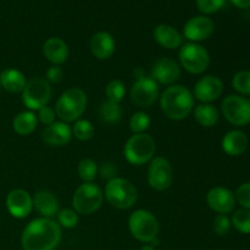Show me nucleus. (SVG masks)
<instances>
[{
    "label": "nucleus",
    "instance_id": "nucleus-1",
    "mask_svg": "<svg viewBox=\"0 0 250 250\" xmlns=\"http://www.w3.org/2000/svg\"><path fill=\"white\" fill-rule=\"evenodd\" d=\"M62 237L60 225L51 219L39 217L24 227L21 237L23 250H54Z\"/></svg>",
    "mask_w": 250,
    "mask_h": 250
},
{
    "label": "nucleus",
    "instance_id": "nucleus-2",
    "mask_svg": "<svg viewBox=\"0 0 250 250\" xmlns=\"http://www.w3.org/2000/svg\"><path fill=\"white\" fill-rule=\"evenodd\" d=\"M160 107L167 119L173 121L185 120L194 109L193 93L185 85H170L161 94Z\"/></svg>",
    "mask_w": 250,
    "mask_h": 250
},
{
    "label": "nucleus",
    "instance_id": "nucleus-3",
    "mask_svg": "<svg viewBox=\"0 0 250 250\" xmlns=\"http://www.w3.org/2000/svg\"><path fill=\"white\" fill-rule=\"evenodd\" d=\"M87 94L81 88H70L59 97L55 104L56 116L62 122H76L87 109Z\"/></svg>",
    "mask_w": 250,
    "mask_h": 250
},
{
    "label": "nucleus",
    "instance_id": "nucleus-4",
    "mask_svg": "<svg viewBox=\"0 0 250 250\" xmlns=\"http://www.w3.org/2000/svg\"><path fill=\"white\" fill-rule=\"evenodd\" d=\"M105 199L111 207L120 210L131 209L138 200V192L132 182L122 177L107 181L105 187Z\"/></svg>",
    "mask_w": 250,
    "mask_h": 250
},
{
    "label": "nucleus",
    "instance_id": "nucleus-5",
    "mask_svg": "<svg viewBox=\"0 0 250 250\" xmlns=\"http://www.w3.org/2000/svg\"><path fill=\"white\" fill-rule=\"evenodd\" d=\"M156 151L155 141L146 133L133 134L125 144L124 154L129 164L136 166L150 163Z\"/></svg>",
    "mask_w": 250,
    "mask_h": 250
},
{
    "label": "nucleus",
    "instance_id": "nucleus-6",
    "mask_svg": "<svg viewBox=\"0 0 250 250\" xmlns=\"http://www.w3.org/2000/svg\"><path fill=\"white\" fill-rule=\"evenodd\" d=\"M128 229L132 236L143 243H153L158 239L159 222L148 210L139 209L132 212L128 219Z\"/></svg>",
    "mask_w": 250,
    "mask_h": 250
},
{
    "label": "nucleus",
    "instance_id": "nucleus-7",
    "mask_svg": "<svg viewBox=\"0 0 250 250\" xmlns=\"http://www.w3.org/2000/svg\"><path fill=\"white\" fill-rule=\"evenodd\" d=\"M104 202V193L95 183H83L77 189L72 198V207L77 214L90 215L99 210Z\"/></svg>",
    "mask_w": 250,
    "mask_h": 250
},
{
    "label": "nucleus",
    "instance_id": "nucleus-8",
    "mask_svg": "<svg viewBox=\"0 0 250 250\" xmlns=\"http://www.w3.org/2000/svg\"><path fill=\"white\" fill-rule=\"evenodd\" d=\"M178 58L182 67L192 75H200L207 71L210 65L209 51L203 45L193 42L181 46Z\"/></svg>",
    "mask_w": 250,
    "mask_h": 250
},
{
    "label": "nucleus",
    "instance_id": "nucleus-9",
    "mask_svg": "<svg viewBox=\"0 0 250 250\" xmlns=\"http://www.w3.org/2000/svg\"><path fill=\"white\" fill-rule=\"evenodd\" d=\"M51 94H53V90H51L50 83L45 78L34 77L24 85L22 90V102L24 106L31 111H34V110L38 111L41 107L48 105L51 99Z\"/></svg>",
    "mask_w": 250,
    "mask_h": 250
},
{
    "label": "nucleus",
    "instance_id": "nucleus-10",
    "mask_svg": "<svg viewBox=\"0 0 250 250\" xmlns=\"http://www.w3.org/2000/svg\"><path fill=\"white\" fill-rule=\"evenodd\" d=\"M222 114L229 124L246 126L250 122V100L241 95H229L222 100Z\"/></svg>",
    "mask_w": 250,
    "mask_h": 250
},
{
    "label": "nucleus",
    "instance_id": "nucleus-11",
    "mask_svg": "<svg viewBox=\"0 0 250 250\" xmlns=\"http://www.w3.org/2000/svg\"><path fill=\"white\" fill-rule=\"evenodd\" d=\"M173 171L170 161L163 156H156L150 161L148 168V183L158 192L168 189L172 185Z\"/></svg>",
    "mask_w": 250,
    "mask_h": 250
},
{
    "label": "nucleus",
    "instance_id": "nucleus-12",
    "mask_svg": "<svg viewBox=\"0 0 250 250\" xmlns=\"http://www.w3.org/2000/svg\"><path fill=\"white\" fill-rule=\"evenodd\" d=\"M132 103L139 107H149L158 100L159 84L148 76L136 78L129 93Z\"/></svg>",
    "mask_w": 250,
    "mask_h": 250
},
{
    "label": "nucleus",
    "instance_id": "nucleus-13",
    "mask_svg": "<svg viewBox=\"0 0 250 250\" xmlns=\"http://www.w3.org/2000/svg\"><path fill=\"white\" fill-rule=\"evenodd\" d=\"M224 92V83L216 76H205L202 77L194 85L193 97L199 100L202 104H210L221 97Z\"/></svg>",
    "mask_w": 250,
    "mask_h": 250
},
{
    "label": "nucleus",
    "instance_id": "nucleus-14",
    "mask_svg": "<svg viewBox=\"0 0 250 250\" xmlns=\"http://www.w3.org/2000/svg\"><path fill=\"white\" fill-rule=\"evenodd\" d=\"M181 76V66L171 58H160L151 67L150 77L158 84L172 85Z\"/></svg>",
    "mask_w": 250,
    "mask_h": 250
},
{
    "label": "nucleus",
    "instance_id": "nucleus-15",
    "mask_svg": "<svg viewBox=\"0 0 250 250\" xmlns=\"http://www.w3.org/2000/svg\"><path fill=\"white\" fill-rule=\"evenodd\" d=\"M215 24L210 17L208 16H195L188 20L183 28V34L188 41L197 43V42L205 41L210 38L214 33Z\"/></svg>",
    "mask_w": 250,
    "mask_h": 250
},
{
    "label": "nucleus",
    "instance_id": "nucleus-16",
    "mask_svg": "<svg viewBox=\"0 0 250 250\" xmlns=\"http://www.w3.org/2000/svg\"><path fill=\"white\" fill-rule=\"evenodd\" d=\"M207 203L209 208L217 214H229L236 207V197L232 190L225 187H215L207 194Z\"/></svg>",
    "mask_w": 250,
    "mask_h": 250
},
{
    "label": "nucleus",
    "instance_id": "nucleus-17",
    "mask_svg": "<svg viewBox=\"0 0 250 250\" xmlns=\"http://www.w3.org/2000/svg\"><path fill=\"white\" fill-rule=\"evenodd\" d=\"M6 208L15 219H24L33 209V200L31 194L24 189H14L7 194Z\"/></svg>",
    "mask_w": 250,
    "mask_h": 250
},
{
    "label": "nucleus",
    "instance_id": "nucleus-18",
    "mask_svg": "<svg viewBox=\"0 0 250 250\" xmlns=\"http://www.w3.org/2000/svg\"><path fill=\"white\" fill-rule=\"evenodd\" d=\"M42 138L50 146H63L72 139V128L66 122L55 121L44 128Z\"/></svg>",
    "mask_w": 250,
    "mask_h": 250
},
{
    "label": "nucleus",
    "instance_id": "nucleus-19",
    "mask_svg": "<svg viewBox=\"0 0 250 250\" xmlns=\"http://www.w3.org/2000/svg\"><path fill=\"white\" fill-rule=\"evenodd\" d=\"M89 48L94 58H97L98 60H106L114 55L116 44L114 37L109 32L100 31L93 34L90 38Z\"/></svg>",
    "mask_w": 250,
    "mask_h": 250
},
{
    "label": "nucleus",
    "instance_id": "nucleus-20",
    "mask_svg": "<svg viewBox=\"0 0 250 250\" xmlns=\"http://www.w3.org/2000/svg\"><path fill=\"white\" fill-rule=\"evenodd\" d=\"M33 200V208L46 219L56 216L59 210V200L55 195L49 190H39L32 197Z\"/></svg>",
    "mask_w": 250,
    "mask_h": 250
},
{
    "label": "nucleus",
    "instance_id": "nucleus-21",
    "mask_svg": "<svg viewBox=\"0 0 250 250\" xmlns=\"http://www.w3.org/2000/svg\"><path fill=\"white\" fill-rule=\"evenodd\" d=\"M43 54L49 62L53 65L60 66L68 58V46L65 41L61 38H49L44 42Z\"/></svg>",
    "mask_w": 250,
    "mask_h": 250
},
{
    "label": "nucleus",
    "instance_id": "nucleus-22",
    "mask_svg": "<svg viewBox=\"0 0 250 250\" xmlns=\"http://www.w3.org/2000/svg\"><path fill=\"white\" fill-rule=\"evenodd\" d=\"M248 137L244 132L233 129L225 134L222 138V149L225 153L229 156H239L247 150L248 148Z\"/></svg>",
    "mask_w": 250,
    "mask_h": 250
},
{
    "label": "nucleus",
    "instance_id": "nucleus-23",
    "mask_svg": "<svg viewBox=\"0 0 250 250\" xmlns=\"http://www.w3.org/2000/svg\"><path fill=\"white\" fill-rule=\"evenodd\" d=\"M154 39L156 43L166 49H177L182 45V36L170 24H159L154 29Z\"/></svg>",
    "mask_w": 250,
    "mask_h": 250
},
{
    "label": "nucleus",
    "instance_id": "nucleus-24",
    "mask_svg": "<svg viewBox=\"0 0 250 250\" xmlns=\"http://www.w3.org/2000/svg\"><path fill=\"white\" fill-rule=\"evenodd\" d=\"M26 83L24 75L16 68H6L0 73V87L9 93H22Z\"/></svg>",
    "mask_w": 250,
    "mask_h": 250
},
{
    "label": "nucleus",
    "instance_id": "nucleus-25",
    "mask_svg": "<svg viewBox=\"0 0 250 250\" xmlns=\"http://www.w3.org/2000/svg\"><path fill=\"white\" fill-rule=\"evenodd\" d=\"M37 124H38L37 115L29 110V111H22L17 114L12 121V127H14V131L20 136H28L36 131Z\"/></svg>",
    "mask_w": 250,
    "mask_h": 250
},
{
    "label": "nucleus",
    "instance_id": "nucleus-26",
    "mask_svg": "<svg viewBox=\"0 0 250 250\" xmlns=\"http://www.w3.org/2000/svg\"><path fill=\"white\" fill-rule=\"evenodd\" d=\"M195 121L203 127H212L219 121V110L212 104H199L194 107Z\"/></svg>",
    "mask_w": 250,
    "mask_h": 250
},
{
    "label": "nucleus",
    "instance_id": "nucleus-27",
    "mask_svg": "<svg viewBox=\"0 0 250 250\" xmlns=\"http://www.w3.org/2000/svg\"><path fill=\"white\" fill-rule=\"evenodd\" d=\"M99 119L105 124H117L121 119L120 104L110 100L103 102L99 107Z\"/></svg>",
    "mask_w": 250,
    "mask_h": 250
},
{
    "label": "nucleus",
    "instance_id": "nucleus-28",
    "mask_svg": "<svg viewBox=\"0 0 250 250\" xmlns=\"http://www.w3.org/2000/svg\"><path fill=\"white\" fill-rule=\"evenodd\" d=\"M98 165L93 159L85 158L78 163L77 172L81 180L84 183H90L95 180L98 175Z\"/></svg>",
    "mask_w": 250,
    "mask_h": 250
},
{
    "label": "nucleus",
    "instance_id": "nucleus-29",
    "mask_svg": "<svg viewBox=\"0 0 250 250\" xmlns=\"http://www.w3.org/2000/svg\"><path fill=\"white\" fill-rule=\"evenodd\" d=\"M94 126L90 121L84 119H80L75 122L72 127V136H75L78 141L87 142L94 137Z\"/></svg>",
    "mask_w": 250,
    "mask_h": 250
},
{
    "label": "nucleus",
    "instance_id": "nucleus-30",
    "mask_svg": "<svg viewBox=\"0 0 250 250\" xmlns=\"http://www.w3.org/2000/svg\"><path fill=\"white\" fill-rule=\"evenodd\" d=\"M151 120L148 114L143 111L134 112L129 119V129L133 134L144 133L150 127Z\"/></svg>",
    "mask_w": 250,
    "mask_h": 250
},
{
    "label": "nucleus",
    "instance_id": "nucleus-31",
    "mask_svg": "<svg viewBox=\"0 0 250 250\" xmlns=\"http://www.w3.org/2000/svg\"><path fill=\"white\" fill-rule=\"evenodd\" d=\"M231 222L238 232L250 234V210L241 209L234 211Z\"/></svg>",
    "mask_w": 250,
    "mask_h": 250
},
{
    "label": "nucleus",
    "instance_id": "nucleus-32",
    "mask_svg": "<svg viewBox=\"0 0 250 250\" xmlns=\"http://www.w3.org/2000/svg\"><path fill=\"white\" fill-rule=\"evenodd\" d=\"M105 94H106L107 100L120 104V102L124 99L125 94H126V87H125L122 81L114 80L106 85V88H105Z\"/></svg>",
    "mask_w": 250,
    "mask_h": 250
},
{
    "label": "nucleus",
    "instance_id": "nucleus-33",
    "mask_svg": "<svg viewBox=\"0 0 250 250\" xmlns=\"http://www.w3.org/2000/svg\"><path fill=\"white\" fill-rule=\"evenodd\" d=\"M232 87L244 95L250 94V71H239L233 76Z\"/></svg>",
    "mask_w": 250,
    "mask_h": 250
},
{
    "label": "nucleus",
    "instance_id": "nucleus-34",
    "mask_svg": "<svg viewBox=\"0 0 250 250\" xmlns=\"http://www.w3.org/2000/svg\"><path fill=\"white\" fill-rule=\"evenodd\" d=\"M58 224L63 229H73L78 224V214L73 209H62L58 212Z\"/></svg>",
    "mask_w": 250,
    "mask_h": 250
},
{
    "label": "nucleus",
    "instance_id": "nucleus-35",
    "mask_svg": "<svg viewBox=\"0 0 250 250\" xmlns=\"http://www.w3.org/2000/svg\"><path fill=\"white\" fill-rule=\"evenodd\" d=\"M231 219L225 214L217 215L214 219V222H212V229H214L215 233L219 234V236H226L229 229H231Z\"/></svg>",
    "mask_w": 250,
    "mask_h": 250
},
{
    "label": "nucleus",
    "instance_id": "nucleus-36",
    "mask_svg": "<svg viewBox=\"0 0 250 250\" xmlns=\"http://www.w3.org/2000/svg\"><path fill=\"white\" fill-rule=\"evenodd\" d=\"M226 0H197V6L203 14H215L225 5Z\"/></svg>",
    "mask_w": 250,
    "mask_h": 250
},
{
    "label": "nucleus",
    "instance_id": "nucleus-37",
    "mask_svg": "<svg viewBox=\"0 0 250 250\" xmlns=\"http://www.w3.org/2000/svg\"><path fill=\"white\" fill-rule=\"evenodd\" d=\"M234 197H236V202L243 209L250 210V182L239 186L234 193Z\"/></svg>",
    "mask_w": 250,
    "mask_h": 250
},
{
    "label": "nucleus",
    "instance_id": "nucleus-38",
    "mask_svg": "<svg viewBox=\"0 0 250 250\" xmlns=\"http://www.w3.org/2000/svg\"><path fill=\"white\" fill-rule=\"evenodd\" d=\"M56 112L53 107L50 106H43L38 110V115H37V119L42 122L45 126H49V125L54 124L55 122Z\"/></svg>",
    "mask_w": 250,
    "mask_h": 250
},
{
    "label": "nucleus",
    "instance_id": "nucleus-39",
    "mask_svg": "<svg viewBox=\"0 0 250 250\" xmlns=\"http://www.w3.org/2000/svg\"><path fill=\"white\" fill-rule=\"evenodd\" d=\"M63 77V71L60 66L53 65L51 67L48 68L46 71V77L45 80L48 81L50 84H56V83L60 82Z\"/></svg>",
    "mask_w": 250,
    "mask_h": 250
},
{
    "label": "nucleus",
    "instance_id": "nucleus-40",
    "mask_svg": "<svg viewBox=\"0 0 250 250\" xmlns=\"http://www.w3.org/2000/svg\"><path fill=\"white\" fill-rule=\"evenodd\" d=\"M100 175H102L103 180H112V178L117 177L116 173H117V167L111 163H104L102 166H100V170H99Z\"/></svg>",
    "mask_w": 250,
    "mask_h": 250
},
{
    "label": "nucleus",
    "instance_id": "nucleus-41",
    "mask_svg": "<svg viewBox=\"0 0 250 250\" xmlns=\"http://www.w3.org/2000/svg\"><path fill=\"white\" fill-rule=\"evenodd\" d=\"M231 2L234 6L239 7V9H247V7H250V0H231Z\"/></svg>",
    "mask_w": 250,
    "mask_h": 250
},
{
    "label": "nucleus",
    "instance_id": "nucleus-42",
    "mask_svg": "<svg viewBox=\"0 0 250 250\" xmlns=\"http://www.w3.org/2000/svg\"><path fill=\"white\" fill-rule=\"evenodd\" d=\"M139 250H155L153 246H143Z\"/></svg>",
    "mask_w": 250,
    "mask_h": 250
},
{
    "label": "nucleus",
    "instance_id": "nucleus-43",
    "mask_svg": "<svg viewBox=\"0 0 250 250\" xmlns=\"http://www.w3.org/2000/svg\"><path fill=\"white\" fill-rule=\"evenodd\" d=\"M0 89H1V87H0Z\"/></svg>",
    "mask_w": 250,
    "mask_h": 250
}]
</instances>
